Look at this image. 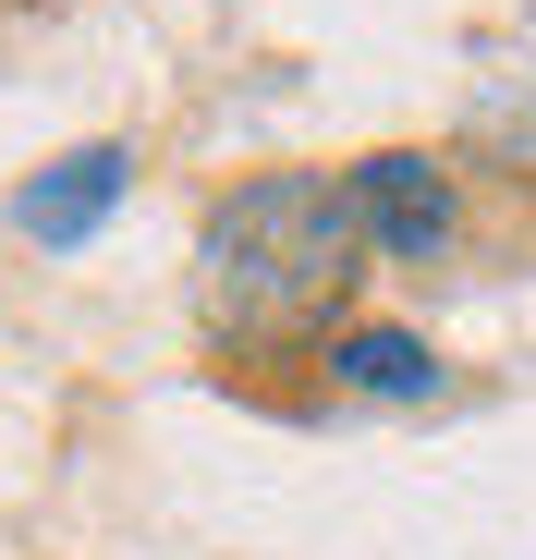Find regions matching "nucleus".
<instances>
[{
  "label": "nucleus",
  "mask_w": 536,
  "mask_h": 560,
  "mask_svg": "<svg viewBox=\"0 0 536 560\" xmlns=\"http://www.w3.org/2000/svg\"><path fill=\"white\" fill-rule=\"evenodd\" d=\"M353 280H366V244H353L329 171H244L196 232V305L232 353L329 341Z\"/></svg>",
  "instance_id": "obj_1"
},
{
  "label": "nucleus",
  "mask_w": 536,
  "mask_h": 560,
  "mask_svg": "<svg viewBox=\"0 0 536 560\" xmlns=\"http://www.w3.org/2000/svg\"><path fill=\"white\" fill-rule=\"evenodd\" d=\"M341 220L366 256H403V268H439L464 244V196H452V159H427V147H378V159H353L341 171Z\"/></svg>",
  "instance_id": "obj_2"
},
{
  "label": "nucleus",
  "mask_w": 536,
  "mask_h": 560,
  "mask_svg": "<svg viewBox=\"0 0 536 560\" xmlns=\"http://www.w3.org/2000/svg\"><path fill=\"white\" fill-rule=\"evenodd\" d=\"M123 183H135V147H110V135H98V147H61L49 171L13 183V232L61 256V244H85V232L123 208Z\"/></svg>",
  "instance_id": "obj_3"
},
{
  "label": "nucleus",
  "mask_w": 536,
  "mask_h": 560,
  "mask_svg": "<svg viewBox=\"0 0 536 560\" xmlns=\"http://www.w3.org/2000/svg\"><path fill=\"white\" fill-rule=\"evenodd\" d=\"M317 365H329V390L341 402H439V341L427 329H391V317H341L329 341H317Z\"/></svg>",
  "instance_id": "obj_4"
},
{
  "label": "nucleus",
  "mask_w": 536,
  "mask_h": 560,
  "mask_svg": "<svg viewBox=\"0 0 536 560\" xmlns=\"http://www.w3.org/2000/svg\"><path fill=\"white\" fill-rule=\"evenodd\" d=\"M476 147H500V171H536V98H524V85L476 110Z\"/></svg>",
  "instance_id": "obj_5"
}]
</instances>
